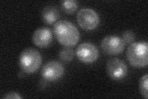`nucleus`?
Wrapping results in <instances>:
<instances>
[{
    "label": "nucleus",
    "mask_w": 148,
    "mask_h": 99,
    "mask_svg": "<svg viewBox=\"0 0 148 99\" xmlns=\"http://www.w3.org/2000/svg\"><path fill=\"white\" fill-rule=\"evenodd\" d=\"M53 32L58 41L66 47L75 46L80 39V32L76 26L66 20L56 23L53 27Z\"/></svg>",
    "instance_id": "nucleus-1"
},
{
    "label": "nucleus",
    "mask_w": 148,
    "mask_h": 99,
    "mask_svg": "<svg viewBox=\"0 0 148 99\" xmlns=\"http://www.w3.org/2000/svg\"><path fill=\"white\" fill-rule=\"evenodd\" d=\"M147 43L146 42H134L128 46L127 57L133 66L143 68L147 65Z\"/></svg>",
    "instance_id": "nucleus-2"
},
{
    "label": "nucleus",
    "mask_w": 148,
    "mask_h": 99,
    "mask_svg": "<svg viewBox=\"0 0 148 99\" xmlns=\"http://www.w3.org/2000/svg\"><path fill=\"white\" fill-rule=\"evenodd\" d=\"M42 58L38 51L28 48L22 51L19 56L18 64L23 71L27 74L36 72L40 67Z\"/></svg>",
    "instance_id": "nucleus-3"
},
{
    "label": "nucleus",
    "mask_w": 148,
    "mask_h": 99,
    "mask_svg": "<svg viewBox=\"0 0 148 99\" xmlns=\"http://www.w3.org/2000/svg\"><path fill=\"white\" fill-rule=\"evenodd\" d=\"M77 22L80 27L86 30L95 29L99 24V17L94 9L91 8H82L78 12Z\"/></svg>",
    "instance_id": "nucleus-4"
},
{
    "label": "nucleus",
    "mask_w": 148,
    "mask_h": 99,
    "mask_svg": "<svg viewBox=\"0 0 148 99\" xmlns=\"http://www.w3.org/2000/svg\"><path fill=\"white\" fill-rule=\"evenodd\" d=\"M125 44L122 38L112 35L106 37L101 44L103 52L109 55H117L121 53L125 48Z\"/></svg>",
    "instance_id": "nucleus-5"
},
{
    "label": "nucleus",
    "mask_w": 148,
    "mask_h": 99,
    "mask_svg": "<svg viewBox=\"0 0 148 99\" xmlns=\"http://www.w3.org/2000/svg\"><path fill=\"white\" fill-rule=\"evenodd\" d=\"M76 55L83 63H91L98 59L99 52L95 45L88 42H85L78 46Z\"/></svg>",
    "instance_id": "nucleus-6"
},
{
    "label": "nucleus",
    "mask_w": 148,
    "mask_h": 99,
    "mask_svg": "<svg viewBox=\"0 0 148 99\" xmlns=\"http://www.w3.org/2000/svg\"><path fill=\"white\" fill-rule=\"evenodd\" d=\"M106 71L109 76L114 80H120L127 76L128 69L123 61L119 58H111L106 64Z\"/></svg>",
    "instance_id": "nucleus-7"
},
{
    "label": "nucleus",
    "mask_w": 148,
    "mask_h": 99,
    "mask_svg": "<svg viewBox=\"0 0 148 99\" xmlns=\"http://www.w3.org/2000/svg\"><path fill=\"white\" fill-rule=\"evenodd\" d=\"M64 68L58 61H51L46 63L41 71L43 78L49 81H55L64 74Z\"/></svg>",
    "instance_id": "nucleus-8"
},
{
    "label": "nucleus",
    "mask_w": 148,
    "mask_h": 99,
    "mask_svg": "<svg viewBox=\"0 0 148 99\" xmlns=\"http://www.w3.org/2000/svg\"><path fill=\"white\" fill-rule=\"evenodd\" d=\"M33 43L40 48L48 46L53 41L52 32L48 27H40L34 32L32 35Z\"/></svg>",
    "instance_id": "nucleus-9"
},
{
    "label": "nucleus",
    "mask_w": 148,
    "mask_h": 99,
    "mask_svg": "<svg viewBox=\"0 0 148 99\" xmlns=\"http://www.w3.org/2000/svg\"><path fill=\"white\" fill-rule=\"evenodd\" d=\"M41 16L45 23L47 24H52L58 19L59 12L56 8L53 6H47L43 9Z\"/></svg>",
    "instance_id": "nucleus-10"
},
{
    "label": "nucleus",
    "mask_w": 148,
    "mask_h": 99,
    "mask_svg": "<svg viewBox=\"0 0 148 99\" xmlns=\"http://www.w3.org/2000/svg\"><path fill=\"white\" fill-rule=\"evenodd\" d=\"M77 8V3L74 0H66L62 3V8L63 11L67 14H72L75 12Z\"/></svg>",
    "instance_id": "nucleus-11"
},
{
    "label": "nucleus",
    "mask_w": 148,
    "mask_h": 99,
    "mask_svg": "<svg viewBox=\"0 0 148 99\" xmlns=\"http://www.w3.org/2000/svg\"><path fill=\"white\" fill-rule=\"evenodd\" d=\"M59 56L62 61L65 62H70L74 58V52L73 50L69 48V47H67L60 51Z\"/></svg>",
    "instance_id": "nucleus-12"
},
{
    "label": "nucleus",
    "mask_w": 148,
    "mask_h": 99,
    "mask_svg": "<svg viewBox=\"0 0 148 99\" xmlns=\"http://www.w3.org/2000/svg\"><path fill=\"white\" fill-rule=\"evenodd\" d=\"M140 92L143 97L147 99L148 98L147 89H148V76L147 74H145L143 76L140 81Z\"/></svg>",
    "instance_id": "nucleus-13"
},
{
    "label": "nucleus",
    "mask_w": 148,
    "mask_h": 99,
    "mask_svg": "<svg viewBox=\"0 0 148 99\" xmlns=\"http://www.w3.org/2000/svg\"><path fill=\"white\" fill-rule=\"evenodd\" d=\"M122 39L125 44H130L133 43V41L135 39V35L132 31L128 30L123 33Z\"/></svg>",
    "instance_id": "nucleus-14"
},
{
    "label": "nucleus",
    "mask_w": 148,
    "mask_h": 99,
    "mask_svg": "<svg viewBox=\"0 0 148 99\" xmlns=\"http://www.w3.org/2000/svg\"><path fill=\"white\" fill-rule=\"evenodd\" d=\"M3 98H12V99H18V98H22V97L19 95V94L14 92H9L8 93H6L5 96H4L3 97Z\"/></svg>",
    "instance_id": "nucleus-15"
}]
</instances>
